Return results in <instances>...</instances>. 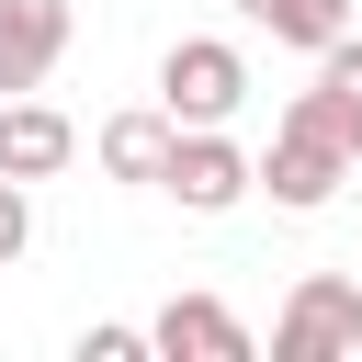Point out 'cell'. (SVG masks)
<instances>
[{"label": "cell", "mask_w": 362, "mask_h": 362, "mask_svg": "<svg viewBox=\"0 0 362 362\" xmlns=\"http://www.w3.org/2000/svg\"><path fill=\"white\" fill-rule=\"evenodd\" d=\"M68 158H79V124H68L57 102L11 90V102H0V170H11V181H57Z\"/></svg>", "instance_id": "obj_7"}, {"label": "cell", "mask_w": 362, "mask_h": 362, "mask_svg": "<svg viewBox=\"0 0 362 362\" xmlns=\"http://www.w3.org/2000/svg\"><path fill=\"white\" fill-rule=\"evenodd\" d=\"M23 249H34V181H11V170H0V272H11Z\"/></svg>", "instance_id": "obj_11"}, {"label": "cell", "mask_w": 362, "mask_h": 362, "mask_svg": "<svg viewBox=\"0 0 362 362\" xmlns=\"http://www.w3.org/2000/svg\"><path fill=\"white\" fill-rule=\"evenodd\" d=\"M260 34H272V45H305V57H328V45L351 34V0H272V11H260Z\"/></svg>", "instance_id": "obj_10"}, {"label": "cell", "mask_w": 362, "mask_h": 362, "mask_svg": "<svg viewBox=\"0 0 362 362\" xmlns=\"http://www.w3.org/2000/svg\"><path fill=\"white\" fill-rule=\"evenodd\" d=\"M272 362H362V283L339 272H305L283 328H272Z\"/></svg>", "instance_id": "obj_3"}, {"label": "cell", "mask_w": 362, "mask_h": 362, "mask_svg": "<svg viewBox=\"0 0 362 362\" xmlns=\"http://www.w3.org/2000/svg\"><path fill=\"white\" fill-rule=\"evenodd\" d=\"M351 181V147L305 113V102H283V124H272V158H260V192L283 204V215H317L328 192Z\"/></svg>", "instance_id": "obj_1"}, {"label": "cell", "mask_w": 362, "mask_h": 362, "mask_svg": "<svg viewBox=\"0 0 362 362\" xmlns=\"http://www.w3.org/2000/svg\"><path fill=\"white\" fill-rule=\"evenodd\" d=\"M136 351H158V339H147V328H113V317L79 328V362H136Z\"/></svg>", "instance_id": "obj_12"}, {"label": "cell", "mask_w": 362, "mask_h": 362, "mask_svg": "<svg viewBox=\"0 0 362 362\" xmlns=\"http://www.w3.org/2000/svg\"><path fill=\"white\" fill-rule=\"evenodd\" d=\"M181 215H238L249 192H260V158L226 136V124H181V147H170V181H158Z\"/></svg>", "instance_id": "obj_2"}, {"label": "cell", "mask_w": 362, "mask_h": 362, "mask_svg": "<svg viewBox=\"0 0 362 362\" xmlns=\"http://www.w3.org/2000/svg\"><path fill=\"white\" fill-rule=\"evenodd\" d=\"M294 102H305V113H317L351 158H362V34H339V45L317 57V90H294Z\"/></svg>", "instance_id": "obj_9"}, {"label": "cell", "mask_w": 362, "mask_h": 362, "mask_svg": "<svg viewBox=\"0 0 362 362\" xmlns=\"http://www.w3.org/2000/svg\"><path fill=\"white\" fill-rule=\"evenodd\" d=\"M90 147H102V170H113V181H170L181 113H170V102H136V113H113V124H102Z\"/></svg>", "instance_id": "obj_8"}, {"label": "cell", "mask_w": 362, "mask_h": 362, "mask_svg": "<svg viewBox=\"0 0 362 362\" xmlns=\"http://www.w3.org/2000/svg\"><path fill=\"white\" fill-rule=\"evenodd\" d=\"M147 339H158V362H249V328H238V305H215V294H170V305L147 317Z\"/></svg>", "instance_id": "obj_6"}, {"label": "cell", "mask_w": 362, "mask_h": 362, "mask_svg": "<svg viewBox=\"0 0 362 362\" xmlns=\"http://www.w3.org/2000/svg\"><path fill=\"white\" fill-rule=\"evenodd\" d=\"M158 102H170L181 124H226V113L249 102V57H238L226 34H181V45L158 57Z\"/></svg>", "instance_id": "obj_4"}, {"label": "cell", "mask_w": 362, "mask_h": 362, "mask_svg": "<svg viewBox=\"0 0 362 362\" xmlns=\"http://www.w3.org/2000/svg\"><path fill=\"white\" fill-rule=\"evenodd\" d=\"M68 34H79L68 0H0V102L11 90H45V68L68 57Z\"/></svg>", "instance_id": "obj_5"}]
</instances>
